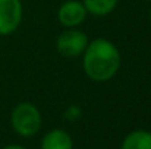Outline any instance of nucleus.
Listing matches in <instances>:
<instances>
[{
	"label": "nucleus",
	"mask_w": 151,
	"mask_h": 149,
	"mask_svg": "<svg viewBox=\"0 0 151 149\" xmlns=\"http://www.w3.org/2000/svg\"><path fill=\"white\" fill-rule=\"evenodd\" d=\"M84 53V70L91 81L107 82L117 73L120 53L109 40L99 38L91 41Z\"/></svg>",
	"instance_id": "obj_1"
},
{
	"label": "nucleus",
	"mask_w": 151,
	"mask_h": 149,
	"mask_svg": "<svg viewBox=\"0 0 151 149\" xmlns=\"http://www.w3.org/2000/svg\"><path fill=\"white\" fill-rule=\"evenodd\" d=\"M13 130L24 136H34L41 127V114L38 108L31 102H21L18 104L10 115Z\"/></svg>",
	"instance_id": "obj_2"
},
{
	"label": "nucleus",
	"mask_w": 151,
	"mask_h": 149,
	"mask_svg": "<svg viewBox=\"0 0 151 149\" xmlns=\"http://www.w3.org/2000/svg\"><path fill=\"white\" fill-rule=\"evenodd\" d=\"M88 46V37L78 29H69L57 37L56 48L63 57H76L82 54Z\"/></svg>",
	"instance_id": "obj_3"
},
{
	"label": "nucleus",
	"mask_w": 151,
	"mask_h": 149,
	"mask_svg": "<svg viewBox=\"0 0 151 149\" xmlns=\"http://www.w3.org/2000/svg\"><path fill=\"white\" fill-rule=\"evenodd\" d=\"M22 21L21 0H0V35L12 34Z\"/></svg>",
	"instance_id": "obj_4"
},
{
	"label": "nucleus",
	"mask_w": 151,
	"mask_h": 149,
	"mask_svg": "<svg viewBox=\"0 0 151 149\" xmlns=\"http://www.w3.org/2000/svg\"><path fill=\"white\" fill-rule=\"evenodd\" d=\"M57 16H59V21L62 25L73 28V26L81 25L85 21L87 9H85L84 3L76 1V0H69L60 6Z\"/></svg>",
	"instance_id": "obj_5"
},
{
	"label": "nucleus",
	"mask_w": 151,
	"mask_h": 149,
	"mask_svg": "<svg viewBox=\"0 0 151 149\" xmlns=\"http://www.w3.org/2000/svg\"><path fill=\"white\" fill-rule=\"evenodd\" d=\"M41 149H73L72 138L62 129L50 130L41 140Z\"/></svg>",
	"instance_id": "obj_6"
},
{
	"label": "nucleus",
	"mask_w": 151,
	"mask_h": 149,
	"mask_svg": "<svg viewBox=\"0 0 151 149\" xmlns=\"http://www.w3.org/2000/svg\"><path fill=\"white\" fill-rule=\"evenodd\" d=\"M120 149H151V132L134 130L122 142Z\"/></svg>",
	"instance_id": "obj_7"
},
{
	"label": "nucleus",
	"mask_w": 151,
	"mask_h": 149,
	"mask_svg": "<svg viewBox=\"0 0 151 149\" xmlns=\"http://www.w3.org/2000/svg\"><path fill=\"white\" fill-rule=\"evenodd\" d=\"M117 0H84V6L87 12L96 15V16H104L113 12L116 7Z\"/></svg>",
	"instance_id": "obj_8"
},
{
	"label": "nucleus",
	"mask_w": 151,
	"mask_h": 149,
	"mask_svg": "<svg viewBox=\"0 0 151 149\" xmlns=\"http://www.w3.org/2000/svg\"><path fill=\"white\" fill-rule=\"evenodd\" d=\"M1 149H25L24 146H19V145H7V146H4V148Z\"/></svg>",
	"instance_id": "obj_9"
},
{
	"label": "nucleus",
	"mask_w": 151,
	"mask_h": 149,
	"mask_svg": "<svg viewBox=\"0 0 151 149\" xmlns=\"http://www.w3.org/2000/svg\"><path fill=\"white\" fill-rule=\"evenodd\" d=\"M150 22H151V10H150Z\"/></svg>",
	"instance_id": "obj_10"
},
{
	"label": "nucleus",
	"mask_w": 151,
	"mask_h": 149,
	"mask_svg": "<svg viewBox=\"0 0 151 149\" xmlns=\"http://www.w3.org/2000/svg\"><path fill=\"white\" fill-rule=\"evenodd\" d=\"M148 1H151V0H148Z\"/></svg>",
	"instance_id": "obj_11"
}]
</instances>
